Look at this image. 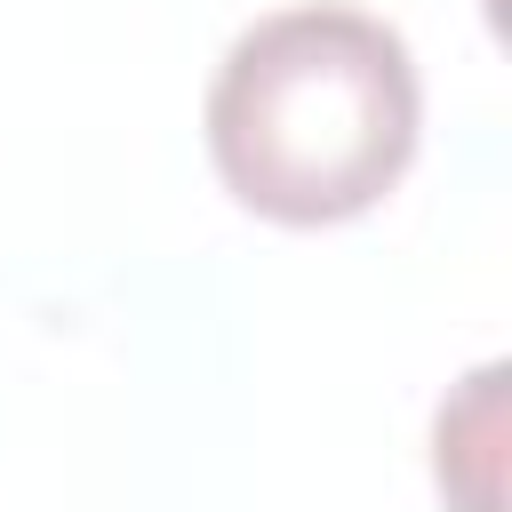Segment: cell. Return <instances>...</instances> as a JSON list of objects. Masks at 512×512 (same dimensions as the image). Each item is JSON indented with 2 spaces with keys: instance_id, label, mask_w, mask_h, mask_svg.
<instances>
[{
  "instance_id": "1",
  "label": "cell",
  "mask_w": 512,
  "mask_h": 512,
  "mask_svg": "<svg viewBox=\"0 0 512 512\" xmlns=\"http://www.w3.org/2000/svg\"><path fill=\"white\" fill-rule=\"evenodd\" d=\"M224 192L288 232L368 216L416 160L424 88L408 40L344 0L256 16L200 104Z\"/></svg>"
},
{
  "instance_id": "2",
  "label": "cell",
  "mask_w": 512,
  "mask_h": 512,
  "mask_svg": "<svg viewBox=\"0 0 512 512\" xmlns=\"http://www.w3.org/2000/svg\"><path fill=\"white\" fill-rule=\"evenodd\" d=\"M496 440H504V368H472L432 424V472L448 512H496Z\"/></svg>"
}]
</instances>
